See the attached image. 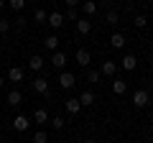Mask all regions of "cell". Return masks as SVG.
I'll list each match as a JSON object with an SVG mask.
<instances>
[{
  "mask_svg": "<svg viewBox=\"0 0 153 143\" xmlns=\"http://www.w3.org/2000/svg\"><path fill=\"white\" fill-rule=\"evenodd\" d=\"M133 105H135V107H148V105H151V95H148V89H135V92H133Z\"/></svg>",
  "mask_w": 153,
  "mask_h": 143,
  "instance_id": "cell-1",
  "label": "cell"
},
{
  "mask_svg": "<svg viewBox=\"0 0 153 143\" xmlns=\"http://www.w3.org/2000/svg\"><path fill=\"white\" fill-rule=\"evenodd\" d=\"M31 87H33V92H36V95H46V97H51V87H49V82H46L44 77H36L31 82Z\"/></svg>",
  "mask_w": 153,
  "mask_h": 143,
  "instance_id": "cell-2",
  "label": "cell"
},
{
  "mask_svg": "<svg viewBox=\"0 0 153 143\" xmlns=\"http://www.w3.org/2000/svg\"><path fill=\"white\" fill-rule=\"evenodd\" d=\"M74 84H76V77L71 74V72H66V69L59 72V87H61V89H71Z\"/></svg>",
  "mask_w": 153,
  "mask_h": 143,
  "instance_id": "cell-3",
  "label": "cell"
},
{
  "mask_svg": "<svg viewBox=\"0 0 153 143\" xmlns=\"http://www.w3.org/2000/svg\"><path fill=\"white\" fill-rule=\"evenodd\" d=\"M51 66H54V69H59V72L66 69V54H64V51H59V49L54 51V56H51Z\"/></svg>",
  "mask_w": 153,
  "mask_h": 143,
  "instance_id": "cell-4",
  "label": "cell"
},
{
  "mask_svg": "<svg viewBox=\"0 0 153 143\" xmlns=\"http://www.w3.org/2000/svg\"><path fill=\"white\" fill-rule=\"evenodd\" d=\"M117 66H120V69H125V72H133V69L138 66V56H135V54H125V56L120 59V64H117Z\"/></svg>",
  "mask_w": 153,
  "mask_h": 143,
  "instance_id": "cell-5",
  "label": "cell"
},
{
  "mask_svg": "<svg viewBox=\"0 0 153 143\" xmlns=\"http://www.w3.org/2000/svg\"><path fill=\"white\" fill-rule=\"evenodd\" d=\"M74 59H76V64H79V66H84V69H87V66L92 64V54H89L87 49H76Z\"/></svg>",
  "mask_w": 153,
  "mask_h": 143,
  "instance_id": "cell-6",
  "label": "cell"
},
{
  "mask_svg": "<svg viewBox=\"0 0 153 143\" xmlns=\"http://www.w3.org/2000/svg\"><path fill=\"white\" fill-rule=\"evenodd\" d=\"M64 21H66V18H64V13H59V10L49 13V18H46V23H49L51 28H61V26H64Z\"/></svg>",
  "mask_w": 153,
  "mask_h": 143,
  "instance_id": "cell-7",
  "label": "cell"
},
{
  "mask_svg": "<svg viewBox=\"0 0 153 143\" xmlns=\"http://www.w3.org/2000/svg\"><path fill=\"white\" fill-rule=\"evenodd\" d=\"M28 125H31V120H28L26 115H16V120H13V130L16 133H26Z\"/></svg>",
  "mask_w": 153,
  "mask_h": 143,
  "instance_id": "cell-8",
  "label": "cell"
},
{
  "mask_svg": "<svg viewBox=\"0 0 153 143\" xmlns=\"http://www.w3.org/2000/svg\"><path fill=\"white\" fill-rule=\"evenodd\" d=\"M100 74H105V77H115V74H117V64H115L112 59L102 61V69H100Z\"/></svg>",
  "mask_w": 153,
  "mask_h": 143,
  "instance_id": "cell-9",
  "label": "cell"
},
{
  "mask_svg": "<svg viewBox=\"0 0 153 143\" xmlns=\"http://www.w3.org/2000/svg\"><path fill=\"white\" fill-rule=\"evenodd\" d=\"M5 102L10 105V107H18V105H23V95L18 92V89H10V92H8V97H5Z\"/></svg>",
  "mask_w": 153,
  "mask_h": 143,
  "instance_id": "cell-10",
  "label": "cell"
},
{
  "mask_svg": "<svg viewBox=\"0 0 153 143\" xmlns=\"http://www.w3.org/2000/svg\"><path fill=\"white\" fill-rule=\"evenodd\" d=\"M79 110H82L79 97H69V100H66V112H69V115H79Z\"/></svg>",
  "mask_w": 153,
  "mask_h": 143,
  "instance_id": "cell-11",
  "label": "cell"
},
{
  "mask_svg": "<svg viewBox=\"0 0 153 143\" xmlns=\"http://www.w3.org/2000/svg\"><path fill=\"white\" fill-rule=\"evenodd\" d=\"M107 41H110V46H112V49H123V46H125V36H123L120 31H115Z\"/></svg>",
  "mask_w": 153,
  "mask_h": 143,
  "instance_id": "cell-12",
  "label": "cell"
},
{
  "mask_svg": "<svg viewBox=\"0 0 153 143\" xmlns=\"http://www.w3.org/2000/svg\"><path fill=\"white\" fill-rule=\"evenodd\" d=\"M89 31H92V21H89V18H82V21H76V33H79V36H87Z\"/></svg>",
  "mask_w": 153,
  "mask_h": 143,
  "instance_id": "cell-13",
  "label": "cell"
},
{
  "mask_svg": "<svg viewBox=\"0 0 153 143\" xmlns=\"http://www.w3.org/2000/svg\"><path fill=\"white\" fill-rule=\"evenodd\" d=\"M82 13H84V18H92L94 13H97V3H94V0H84L82 3Z\"/></svg>",
  "mask_w": 153,
  "mask_h": 143,
  "instance_id": "cell-14",
  "label": "cell"
},
{
  "mask_svg": "<svg viewBox=\"0 0 153 143\" xmlns=\"http://www.w3.org/2000/svg\"><path fill=\"white\" fill-rule=\"evenodd\" d=\"M8 82H23V69L21 66H10L8 69Z\"/></svg>",
  "mask_w": 153,
  "mask_h": 143,
  "instance_id": "cell-15",
  "label": "cell"
},
{
  "mask_svg": "<svg viewBox=\"0 0 153 143\" xmlns=\"http://www.w3.org/2000/svg\"><path fill=\"white\" fill-rule=\"evenodd\" d=\"M33 120H36L38 125H46V123H49V112H46V107H38V110L33 112Z\"/></svg>",
  "mask_w": 153,
  "mask_h": 143,
  "instance_id": "cell-16",
  "label": "cell"
},
{
  "mask_svg": "<svg viewBox=\"0 0 153 143\" xmlns=\"http://www.w3.org/2000/svg\"><path fill=\"white\" fill-rule=\"evenodd\" d=\"M28 66H31L33 72H41V69H44V56H38V54H33L31 59H28Z\"/></svg>",
  "mask_w": 153,
  "mask_h": 143,
  "instance_id": "cell-17",
  "label": "cell"
},
{
  "mask_svg": "<svg viewBox=\"0 0 153 143\" xmlns=\"http://www.w3.org/2000/svg\"><path fill=\"white\" fill-rule=\"evenodd\" d=\"M112 92L115 95H125L128 92V82L125 79H112Z\"/></svg>",
  "mask_w": 153,
  "mask_h": 143,
  "instance_id": "cell-18",
  "label": "cell"
},
{
  "mask_svg": "<svg viewBox=\"0 0 153 143\" xmlns=\"http://www.w3.org/2000/svg\"><path fill=\"white\" fill-rule=\"evenodd\" d=\"M79 102H82V107H89V105H94V92L84 89V92L79 95Z\"/></svg>",
  "mask_w": 153,
  "mask_h": 143,
  "instance_id": "cell-19",
  "label": "cell"
},
{
  "mask_svg": "<svg viewBox=\"0 0 153 143\" xmlns=\"http://www.w3.org/2000/svg\"><path fill=\"white\" fill-rule=\"evenodd\" d=\"M44 46H46L49 51H56V49H59V39H56V36H46V39H44Z\"/></svg>",
  "mask_w": 153,
  "mask_h": 143,
  "instance_id": "cell-20",
  "label": "cell"
},
{
  "mask_svg": "<svg viewBox=\"0 0 153 143\" xmlns=\"http://www.w3.org/2000/svg\"><path fill=\"white\" fill-rule=\"evenodd\" d=\"M117 21H120L117 10H107V16H105V23H107V26H117Z\"/></svg>",
  "mask_w": 153,
  "mask_h": 143,
  "instance_id": "cell-21",
  "label": "cell"
},
{
  "mask_svg": "<svg viewBox=\"0 0 153 143\" xmlns=\"http://www.w3.org/2000/svg\"><path fill=\"white\" fill-rule=\"evenodd\" d=\"M26 3H28V0H8V5H10L16 13H21L23 8H26Z\"/></svg>",
  "mask_w": 153,
  "mask_h": 143,
  "instance_id": "cell-22",
  "label": "cell"
},
{
  "mask_svg": "<svg viewBox=\"0 0 153 143\" xmlns=\"http://www.w3.org/2000/svg\"><path fill=\"white\" fill-rule=\"evenodd\" d=\"M51 128H54V130H64V118H61V115L51 118Z\"/></svg>",
  "mask_w": 153,
  "mask_h": 143,
  "instance_id": "cell-23",
  "label": "cell"
},
{
  "mask_svg": "<svg viewBox=\"0 0 153 143\" xmlns=\"http://www.w3.org/2000/svg\"><path fill=\"white\" fill-rule=\"evenodd\" d=\"M33 143H49V136H46V130H36V136H33Z\"/></svg>",
  "mask_w": 153,
  "mask_h": 143,
  "instance_id": "cell-24",
  "label": "cell"
},
{
  "mask_svg": "<svg viewBox=\"0 0 153 143\" xmlns=\"http://www.w3.org/2000/svg\"><path fill=\"white\" fill-rule=\"evenodd\" d=\"M33 18H36L38 23H46V18H49V16H46V10H44V8H38V10L33 13Z\"/></svg>",
  "mask_w": 153,
  "mask_h": 143,
  "instance_id": "cell-25",
  "label": "cell"
},
{
  "mask_svg": "<svg viewBox=\"0 0 153 143\" xmlns=\"http://www.w3.org/2000/svg\"><path fill=\"white\" fill-rule=\"evenodd\" d=\"M133 23H135V28H146L148 18H146V16H135V18H133Z\"/></svg>",
  "mask_w": 153,
  "mask_h": 143,
  "instance_id": "cell-26",
  "label": "cell"
},
{
  "mask_svg": "<svg viewBox=\"0 0 153 143\" xmlns=\"http://www.w3.org/2000/svg\"><path fill=\"white\" fill-rule=\"evenodd\" d=\"M13 26H16L18 31H23V28H26V18H23V16H18V18H13Z\"/></svg>",
  "mask_w": 153,
  "mask_h": 143,
  "instance_id": "cell-27",
  "label": "cell"
},
{
  "mask_svg": "<svg viewBox=\"0 0 153 143\" xmlns=\"http://www.w3.org/2000/svg\"><path fill=\"white\" fill-rule=\"evenodd\" d=\"M10 31V21L8 18H0V33H8Z\"/></svg>",
  "mask_w": 153,
  "mask_h": 143,
  "instance_id": "cell-28",
  "label": "cell"
},
{
  "mask_svg": "<svg viewBox=\"0 0 153 143\" xmlns=\"http://www.w3.org/2000/svg\"><path fill=\"white\" fill-rule=\"evenodd\" d=\"M100 77H102V74H100V72H94V69L87 72V79H89V82H100Z\"/></svg>",
  "mask_w": 153,
  "mask_h": 143,
  "instance_id": "cell-29",
  "label": "cell"
},
{
  "mask_svg": "<svg viewBox=\"0 0 153 143\" xmlns=\"http://www.w3.org/2000/svg\"><path fill=\"white\" fill-rule=\"evenodd\" d=\"M64 18H69V21H76V18H79L76 8H66V16H64Z\"/></svg>",
  "mask_w": 153,
  "mask_h": 143,
  "instance_id": "cell-30",
  "label": "cell"
},
{
  "mask_svg": "<svg viewBox=\"0 0 153 143\" xmlns=\"http://www.w3.org/2000/svg\"><path fill=\"white\" fill-rule=\"evenodd\" d=\"M79 3H82V0H66V5H69V8H76Z\"/></svg>",
  "mask_w": 153,
  "mask_h": 143,
  "instance_id": "cell-31",
  "label": "cell"
},
{
  "mask_svg": "<svg viewBox=\"0 0 153 143\" xmlns=\"http://www.w3.org/2000/svg\"><path fill=\"white\" fill-rule=\"evenodd\" d=\"M3 87H5V77H0V89H3Z\"/></svg>",
  "mask_w": 153,
  "mask_h": 143,
  "instance_id": "cell-32",
  "label": "cell"
},
{
  "mask_svg": "<svg viewBox=\"0 0 153 143\" xmlns=\"http://www.w3.org/2000/svg\"><path fill=\"white\" fill-rule=\"evenodd\" d=\"M84 143H97V141H94V138H89V141H84Z\"/></svg>",
  "mask_w": 153,
  "mask_h": 143,
  "instance_id": "cell-33",
  "label": "cell"
},
{
  "mask_svg": "<svg viewBox=\"0 0 153 143\" xmlns=\"http://www.w3.org/2000/svg\"><path fill=\"white\" fill-rule=\"evenodd\" d=\"M3 5H5V0H0V10H3Z\"/></svg>",
  "mask_w": 153,
  "mask_h": 143,
  "instance_id": "cell-34",
  "label": "cell"
},
{
  "mask_svg": "<svg viewBox=\"0 0 153 143\" xmlns=\"http://www.w3.org/2000/svg\"><path fill=\"white\" fill-rule=\"evenodd\" d=\"M28 3H38V0H28Z\"/></svg>",
  "mask_w": 153,
  "mask_h": 143,
  "instance_id": "cell-35",
  "label": "cell"
}]
</instances>
